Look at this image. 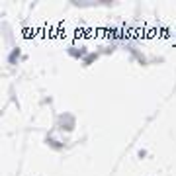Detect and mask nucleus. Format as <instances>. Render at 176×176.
Wrapping results in <instances>:
<instances>
[{
    "label": "nucleus",
    "mask_w": 176,
    "mask_h": 176,
    "mask_svg": "<svg viewBox=\"0 0 176 176\" xmlns=\"http://www.w3.org/2000/svg\"><path fill=\"white\" fill-rule=\"evenodd\" d=\"M18 57H20V51L16 49V51L12 53V55H10V59H8V61H10V63H16V59H18Z\"/></svg>",
    "instance_id": "1"
}]
</instances>
